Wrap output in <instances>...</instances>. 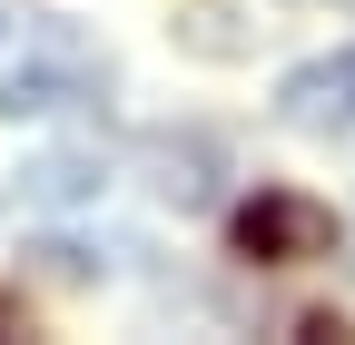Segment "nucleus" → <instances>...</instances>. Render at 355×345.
<instances>
[{
    "instance_id": "2",
    "label": "nucleus",
    "mask_w": 355,
    "mask_h": 345,
    "mask_svg": "<svg viewBox=\"0 0 355 345\" xmlns=\"http://www.w3.org/2000/svg\"><path fill=\"white\" fill-rule=\"evenodd\" d=\"M326 247H336V218L296 188H257L237 207V256H257V267H296V256H326Z\"/></svg>"
},
{
    "instance_id": "3",
    "label": "nucleus",
    "mask_w": 355,
    "mask_h": 345,
    "mask_svg": "<svg viewBox=\"0 0 355 345\" xmlns=\"http://www.w3.org/2000/svg\"><path fill=\"white\" fill-rule=\"evenodd\" d=\"M277 118L306 139H355V50H326L277 79Z\"/></svg>"
},
{
    "instance_id": "4",
    "label": "nucleus",
    "mask_w": 355,
    "mask_h": 345,
    "mask_svg": "<svg viewBox=\"0 0 355 345\" xmlns=\"http://www.w3.org/2000/svg\"><path fill=\"white\" fill-rule=\"evenodd\" d=\"M148 158H158V197L168 207H207L217 197V148L207 139H158Z\"/></svg>"
},
{
    "instance_id": "1",
    "label": "nucleus",
    "mask_w": 355,
    "mask_h": 345,
    "mask_svg": "<svg viewBox=\"0 0 355 345\" xmlns=\"http://www.w3.org/2000/svg\"><path fill=\"white\" fill-rule=\"evenodd\" d=\"M89 99H109V60L69 20H20V39L0 50V118H60Z\"/></svg>"
},
{
    "instance_id": "5",
    "label": "nucleus",
    "mask_w": 355,
    "mask_h": 345,
    "mask_svg": "<svg viewBox=\"0 0 355 345\" xmlns=\"http://www.w3.org/2000/svg\"><path fill=\"white\" fill-rule=\"evenodd\" d=\"M99 178H109L99 158H30V168H20V197H40V207H79V197H99Z\"/></svg>"
}]
</instances>
